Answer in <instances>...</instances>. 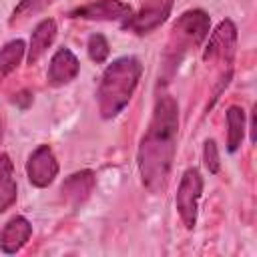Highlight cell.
<instances>
[{
    "instance_id": "11",
    "label": "cell",
    "mask_w": 257,
    "mask_h": 257,
    "mask_svg": "<svg viewBox=\"0 0 257 257\" xmlns=\"http://www.w3.org/2000/svg\"><path fill=\"white\" fill-rule=\"evenodd\" d=\"M30 235H32V225L24 217L10 219L4 225L2 233H0V251L2 253H8V255L20 251L28 243Z\"/></svg>"
},
{
    "instance_id": "5",
    "label": "cell",
    "mask_w": 257,
    "mask_h": 257,
    "mask_svg": "<svg viewBox=\"0 0 257 257\" xmlns=\"http://www.w3.org/2000/svg\"><path fill=\"white\" fill-rule=\"evenodd\" d=\"M171 8H173V0H145L139 12L131 14L122 22V28L139 36L149 34L151 30L159 28L167 20V16L171 14Z\"/></svg>"
},
{
    "instance_id": "15",
    "label": "cell",
    "mask_w": 257,
    "mask_h": 257,
    "mask_svg": "<svg viewBox=\"0 0 257 257\" xmlns=\"http://www.w3.org/2000/svg\"><path fill=\"white\" fill-rule=\"evenodd\" d=\"M24 52H26V44L20 38L10 40L0 48V80L18 68L20 60L24 58Z\"/></svg>"
},
{
    "instance_id": "8",
    "label": "cell",
    "mask_w": 257,
    "mask_h": 257,
    "mask_svg": "<svg viewBox=\"0 0 257 257\" xmlns=\"http://www.w3.org/2000/svg\"><path fill=\"white\" fill-rule=\"evenodd\" d=\"M133 14V8L122 0H92L70 12V18L84 20H120L124 22Z\"/></svg>"
},
{
    "instance_id": "4",
    "label": "cell",
    "mask_w": 257,
    "mask_h": 257,
    "mask_svg": "<svg viewBox=\"0 0 257 257\" xmlns=\"http://www.w3.org/2000/svg\"><path fill=\"white\" fill-rule=\"evenodd\" d=\"M203 195V177L199 169H187L181 177L175 205L179 211V217L187 229H193L197 225V213H199V201Z\"/></svg>"
},
{
    "instance_id": "1",
    "label": "cell",
    "mask_w": 257,
    "mask_h": 257,
    "mask_svg": "<svg viewBox=\"0 0 257 257\" xmlns=\"http://www.w3.org/2000/svg\"><path fill=\"white\" fill-rule=\"evenodd\" d=\"M177 133L179 106L171 94H161L137 153L141 181L151 193H159L167 185L177 151Z\"/></svg>"
},
{
    "instance_id": "20",
    "label": "cell",
    "mask_w": 257,
    "mask_h": 257,
    "mask_svg": "<svg viewBox=\"0 0 257 257\" xmlns=\"http://www.w3.org/2000/svg\"><path fill=\"white\" fill-rule=\"evenodd\" d=\"M0 139H2V120H0Z\"/></svg>"
},
{
    "instance_id": "13",
    "label": "cell",
    "mask_w": 257,
    "mask_h": 257,
    "mask_svg": "<svg viewBox=\"0 0 257 257\" xmlns=\"http://www.w3.org/2000/svg\"><path fill=\"white\" fill-rule=\"evenodd\" d=\"M16 179H14V167L6 153L0 155V213H4L14 201H16Z\"/></svg>"
},
{
    "instance_id": "9",
    "label": "cell",
    "mask_w": 257,
    "mask_h": 257,
    "mask_svg": "<svg viewBox=\"0 0 257 257\" xmlns=\"http://www.w3.org/2000/svg\"><path fill=\"white\" fill-rule=\"evenodd\" d=\"M78 70H80V64H78V58L74 56V52L68 48H58L50 58V64L46 70V80L52 86H64L78 76Z\"/></svg>"
},
{
    "instance_id": "19",
    "label": "cell",
    "mask_w": 257,
    "mask_h": 257,
    "mask_svg": "<svg viewBox=\"0 0 257 257\" xmlns=\"http://www.w3.org/2000/svg\"><path fill=\"white\" fill-rule=\"evenodd\" d=\"M12 102H14L16 106H20V108H28V106L32 104V92H30V90H20L18 94H14Z\"/></svg>"
},
{
    "instance_id": "16",
    "label": "cell",
    "mask_w": 257,
    "mask_h": 257,
    "mask_svg": "<svg viewBox=\"0 0 257 257\" xmlns=\"http://www.w3.org/2000/svg\"><path fill=\"white\" fill-rule=\"evenodd\" d=\"M52 2L56 0H20L16 4V8L12 10V16H10V24H16V22H22L38 12H42L46 6H50Z\"/></svg>"
},
{
    "instance_id": "14",
    "label": "cell",
    "mask_w": 257,
    "mask_h": 257,
    "mask_svg": "<svg viewBox=\"0 0 257 257\" xmlns=\"http://www.w3.org/2000/svg\"><path fill=\"white\" fill-rule=\"evenodd\" d=\"M227 126H229V131H227V149H229V153H235L241 147L243 139H245V126H247L245 110L241 106H229Z\"/></svg>"
},
{
    "instance_id": "18",
    "label": "cell",
    "mask_w": 257,
    "mask_h": 257,
    "mask_svg": "<svg viewBox=\"0 0 257 257\" xmlns=\"http://www.w3.org/2000/svg\"><path fill=\"white\" fill-rule=\"evenodd\" d=\"M203 161H205V167L211 175H217L219 169H221V159H219V151H217V143L213 139H207L205 141V147H203Z\"/></svg>"
},
{
    "instance_id": "2",
    "label": "cell",
    "mask_w": 257,
    "mask_h": 257,
    "mask_svg": "<svg viewBox=\"0 0 257 257\" xmlns=\"http://www.w3.org/2000/svg\"><path fill=\"white\" fill-rule=\"evenodd\" d=\"M143 74V66L135 56L116 58L106 66L100 86H98V110L102 118H114L128 104L139 78Z\"/></svg>"
},
{
    "instance_id": "10",
    "label": "cell",
    "mask_w": 257,
    "mask_h": 257,
    "mask_svg": "<svg viewBox=\"0 0 257 257\" xmlns=\"http://www.w3.org/2000/svg\"><path fill=\"white\" fill-rule=\"evenodd\" d=\"M96 185V177L92 171L84 169V171H78V173H72L60 187V193H62V199L64 203H68L72 209L80 207L92 193Z\"/></svg>"
},
{
    "instance_id": "17",
    "label": "cell",
    "mask_w": 257,
    "mask_h": 257,
    "mask_svg": "<svg viewBox=\"0 0 257 257\" xmlns=\"http://www.w3.org/2000/svg\"><path fill=\"white\" fill-rule=\"evenodd\" d=\"M86 50H88L90 60H94L96 64L104 62V60L108 58V54H110V46H108V42H106V38H104L102 34H92V36L88 38Z\"/></svg>"
},
{
    "instance_id": "6",
    "label": "cell",
    "mask_w": 257,
    "mask_h": 257,
    "mask_svg": "<svg viewBox=\"0 0 257 257\" xmlns=\"http://www.w3.org/2000/svg\"><path fill=\"white\" fill-rule=\"evenodd\" d=\"M235 46H237V26L233 24V20H223V22H219V26L209 36L203 58L205 60H219L221 64L231 68V62L235 56Z\"/></svg>"
},
{
    "instance_id": "12",
    "label": "cell",
    "mask_w": 257,
    "mask_h": 257,
    "mask_svg": "<svg viewBox=\"0 0 257 257\" xmlns=\"http://www.w3.org/2000/svg\"><path fill=\"white\" fill-rule=\"evenodd\" d=\"M56 38V22L52 18H42L30 36V44H28V54H26V62L34 64L40 60V56L48 50V46L54 42Z\"/></svg>"
},
{
    "instance_id": "3",
    "label": "cell",
    "mask_w": 257,
    "mask_h": 257,
    "mask_svg": "<svg viewBox=\"0 0 257 257\" xmlns=\"http://www.w3.org/2000/svg\"><path fill=\"white\" fill-rule=\"evenodd\" d=\"M209 26H211V18L207 12H203L199 8L183 12L171 28V40H169V50H167L169 64L167 66L179 64L181 56L189 48L199 46L209 36Z\"/></svg>"
},
{
    "instance_id": "7",
    "label": "cell",
    "mask_w": 257,
    "mask_h": 257,
    "mask_svg": "<svg viewBox=\"0 0 257 257\" xmlns=\"http://www.w3.org/2000/svg\"><path fill=\"white\" fill-rule=\"evenodd\" d=\"M58 175V163H56V157L52 153V149L48 145H40L36 147L28 161H26V177L28 181L38 187V189H44L48 187Z\"/></svg>"
}]
</instances>
